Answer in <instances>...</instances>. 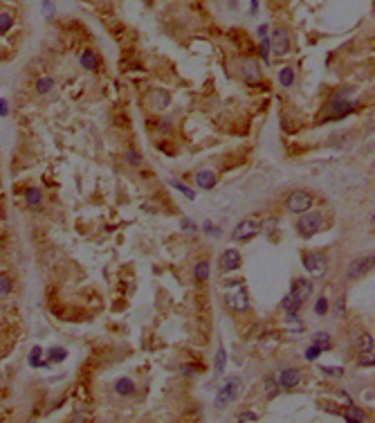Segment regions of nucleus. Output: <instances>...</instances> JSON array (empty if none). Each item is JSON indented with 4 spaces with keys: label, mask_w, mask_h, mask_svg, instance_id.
Listing matches in <instances>:
<instances>
[{
    "label": "nucleus",
    "mask_w": 375,
    "mask_h": 423,
    "mask_svg": "<svg viewBox=\"0 0 375 423\" xmlns=\"http://www.w3.org/2000/svg\"><path fill=\"white\" fill-rule=\"evenodd\" d=\"M279 84L283 86V88H290V86L295 84V70H292V68H281V72H279Z\"/></svg>",
    "instance_id": "5701e85b"
},
{
    "label": "nucleus",
    "mask_w": 375,
    "mask_h": 423,
    "mask_svg": "<svg viewBox=\"0 0 375 423\" xmlns=\"http://www.w3.org/2000/svg\"><path fill=\"white\" fill-rule=\"evenodd\" d=\"M274 378H276L281 390H295V387L301 383V371L295 369V367H286V369H281L279 376H274Z\"/></svg>",
    "instance_id": "9d476101"
},
{
    "label": "nucleus",
    "mask_w": 375,
    "mask_h": 423,
    "mask_svg": "<svg viewBox=\"0 0 375 423\" xmlns=\"http://www.w3.org/2000/svg\"><path fill=\"white\" fill-rule=\"evenodd\" d=\"M312 203H315V198H312L310 191L296 189L288 196L286 205H288V212H292V214H303V212H308L312 207Z\"/></svg>",
    "instance_id": "7ed1b4c3"
},
{
    "label": "nucleus",
    "mask_w": 375,
    "mask_h": 423,
    "mask_svg": "<svg viewBox=\"0 0 375 423\" xmlns=\"http://www.w3.org/2000/svg\"><path fill=\"white\" fill-rule=\"evenodd\" d=\"M209 275H212V266H209V261H198V264L193 266V279L196 281H207L209 279Z\"/></svg>",
    "instance_id": "f3484780"
},
{
    "label": "nucleus",
    "mask_w": 375,
    "mask_h": 423,
    "mask_svg": "<svg viewBox=\"0 0 375 423\" xmlns=\"http://www.w3.org/2000/svg\"><path fill=\"white\" fill-rule=\"evenodd\" d=\"M290 297H295L299 304L308 302L312 297V281L306 279V277H299V279L292 281V288H290Z\"/></svg>",
    "instance_id": "1a4fd4ad"
},
{
    "label": "nucleus",
    "mask_w": 375,
    "mask_h": 423,
    "mask_svg": "<svg viewBox=\"0 0 375 423\" xmlns=\"http://www.w3.org/2000/svg\"><path fill=\"white\" fill-rule=\"evenodd\" d=\"M259 232H261L259 221L247 218V221H241L236 228L232 230V239H234V241H249V239H254Z\"/></svg>",
    "instance_id": "423d86ee"
},
{
    "label": "nucleus",
    "mask_w": 375,
    "mask_h": 423,
    "mask_svg": "<svg viewBox=\"0 0 375 423\" xmlns=\"http://www.w3.org/2000/svg\"><path fill=\"white\" fill-rule=\"evenodd\" d=\"M319 369H321L323 374H328V376H344L342 367H319Z\"/></svg>",
    "instance_id": "ea45409f"
},
{
    "label": "nucleus",
    "mask_w": 375,
    "mask_h": 423,
    "mask_svg": "<svg viewBox=\"0 0 375 423\" xmlns=\"http://www.w3.org/2000/svg\"><path fill=\"white\" fill-rule=\"evenodd\" d=\"M236 419H238V421H249V423H256V421H259V414H256V412H241Z\"/></svg>",
    "instance_id": "4c0bfd02"
},
{
    "label": "nucleus",
    "mask_w": 375,
    "mask_h": 423,
    "mask_svg": "<svg viewBox=\"0 0 375 423\" xmlns=\"http://www.w3.org/2000/svg\"><path fill=\"white\" fill-rule=\"evenodd\" d=\"M241 264H243V257H241V252H238L236 248H229L222 252L220 257V272H234V270L241 268Z\"/></svg>",
    "instance_id": "9b49d317"
},
{
    "label": "nucleus",
    "mask_w": 375,
    "mask_h": 423,
    "mask_svg": "<svg viewBox=\"0 0 375 423\" xmlns=\"http://www.w3.org/2000/svg\"><path fill=\"white\" fill-rule=\"evenodd\" d=\"M222 367H225V349H218V356H216V371L222 374Z\"/></svg>",
    "instance_id": "58836bf2"
},
{
    "label": "nucleus",
    "mask_w": 375,
    "mask_h": 423,
    "mask_svg": "<svg viewBox=\"0 0 375 423\" xmlns=\"http://www.w3.org/2000/svg\"><path fill=\"white\" fill-rule=\"evenodd\" d=\"M326 313H328V300L319 297L317 304H315V315H326Z\"/></svg>",
    "instance_id": "72a5a7b5"
},
{
    "label": "nucleus",
    "mask_w": 375,
    "mask_h": 423,
    "mask_svg": "<svg viewBox=\"0 0 375 423\" xmlns=\"http://www.w3.org/2000/svg\"><path fill=\"white\" fill-rule=\"evenodd\" d=\"M344 419L346 421H355V423H366V412L364 410H359V407H355L353 403L350 405H346V412H344Z\"/></svg>",
    "instance_id": "dca6fc26"
},
{
    "label": "nucleus",
    "mask_w": 375,
    "mask_h": 423,
    "mask_svg": "<svg viewBox=\"0 0 375 423\" xmlns=\"http://www.w3.org/2000/svg\"><path fill=\"white\" fill-rule=\"evenodd\" d=\"M65 358H68V351H65L63 347H52V349H48V360H52V363H63Z\"/></svg>",
    "instance_id": "bb28decb"
},
{
    "label": "nucleus",
    "mask_w": 375,
    "mask_h": 423,
    "mask_svg": "<svg viewBox=\"0 0 375 423\" xmlns=\"http://www.w3.org/2000/svg\"><path fill=\"white\" fill-rule=\"evenodd\" d=\"M281 308L286 313H299V308H301V304L295 300V297H290V295H286L283 300H281Z\"/></svg>",
    "instance_id": "a878e982"
},
{
    "label": "nucleus",
    "mask_w": 375,
    "mask_h": 423,
    "mask_svg": "<svg viewBox=\"0 0 375 423\" xmlns=\"http://www.w3.org/2000/svg\"><path fill=\"white\" fill-rule=\"evenodd\" d=\"M238 392H241V381H238V378H227V383L218 390L216 407H227L229 403L238 396Z\"/></svg>",
    "instance_id": "39448f33"
},
{
    "label": "nucleus",
    "mask_w": 375,
    "mask_h": 423,
    "mask_svg": "<svg viewBox=\"0 0 375 423\" xmlns=\"http://www.w3.org/2000/svg\"><path fill=\"white\" fill-rule=\"evenodd\" d=\"M115 392L119 396H133V394H135V383H133L131 378H119V381L115 383Z\"/></svg>",
    "instance_id": "a211bd4d"
},
{
    "label": "nucleus",
    "mask_w": 375,
    "mask_h": 423,
    "mask_svg": "<svg viewBox=\"0 0 375 423\" xmlns=\"http://www.w3.org/2000/svg\"><path fill=\"white\" fill-rule=\"evenodd\" d=\"M269 48H272L274 54H279V57H283V54L290 50V36H288V32L283 27H276L274 32H272V36H269Z\"/></svg>",
    "instance_id": "6e6552de"
},
{
    "label": "nucleus",
    "mask_w": 375,
    "mask_h": 423,
    "mask_svg": "<svg viewBox=\"0 0 375 423\" xmlns=\"http://www.w3.org/2000/svg\"><path fill=\"white\" fill-rule=\"evenodd\" d=\"M180 225H182V230H185L187 234H193V232H196V225H193L189 218H182V223H180Z\"/></svg>",
    "instance_id": "79ce46f5"
},
{
    "label": "nucleus",
    "mask_w": 375,
    "mask_h": 423,
    "mask_svg": "<svg viewBox=\"0 0 375 423\" xmlns=\"http://www.w3.org/2000/svg\"><path fill=\"white\" fill-rule=\"evenodd\" d=\"M259 34H261V38H263V43H261V57H263L265 63H269V36H268V25H261V27H259Z\"/></svg>",
    "instance_id": "4be33fe9"
},
{
    "label": "nucleus",
    "mask_w": 375,
    "mask_h": 423,
    "mask_svg": "<svg viewBox=\"0 0 375 423\" xmlns=\"http://www.w3.org/2000/svg\"><path fill=\"white\" fill-rule=\"evenodd\" d=\"M202 232H205V234H212V237H220L222 230L218 228V225H214L212 221H205V223H202Z\"/></svg>",
    "instance_id": "2f4dec72"
},
{
    "label": "nucleus",
    "mask_w": 375,
    "mask_h": 423,
    "mask_svg": "<svg viewBox=\"0 0 375 423\" xmlns=\"http://www.w3.org/2000/svg\"><path fill=\"white\" fill-rule=\"evenodd\" d=\"M330 335L326 333V331H319V333L312 335V344H317V347H321V349H330Z\"/></svg>",
    "instance_id": "c85d7f7f"
},
{
    "label": "nucleus",
    "mask_w": 375,
    "mask_h": 423,
    "mask_svg": "<svg viewBox=\"0 0 375 423\" xmlns=\"http://www.w3.org/2000/svg\"><path fill=\"white\" fill-rule=\"evenodd\" d=\"M337 396H339V401H342L344 405H350V403H353V398H350L346 392H337Z\"/></svg>",
    "instance_id": "37998d69"
},
{
    "label": "nucleus",
    "mask_w": 375,
    "mask_h": 423,
    "mask_svg": "<svg viewBox=\"0 0 375 423\" xmlns=\"http://www.w3.org/2000/svg\"><path fill=\"white\" fill-rule=\"evenodd\" d=\"M353 111H355L353 104H348V101L344 99V95H339V97H335V101L330 104V115L326 117V122H333V120H342V117L350 115Z\"/></svg>",
    "instance_id": "f8f14e48"
},
{
    "label": "nucleus",
    "mask_w": 375,
    "mask_h": 423,
    "mask_svg": "<svg viewBox=\"0 0 375 423\" xmlns=\"http://www.w3.org/2000/svg\"><path fill=\"white\" fill-rule=\"evenodd\" d=\"M263 392H265V396H268V398L279 396L281 387H279V383H276L274 376H268V378H263Z\"/></svg>",
    "instance_id": "412c9836"
},
{
    "label": "nucleus",
    "mask_w": 375,
    "mask_h": 423,
    "mask_svg": "<svg viewBox=\"0 0 375 423\" xmlns=\"http://www.w3.org/2000/svg\"><path fill=\"white\" fill-rule=\"evenodd\" d=\"M0 115H2V117L7 115V104H5V101H0Z\"/></svg>",
    "instance_id": "a18cd8bd"
},
{
    "label": "nucleus",
    "mask_w": 375,
    "mask_h": 423,
    "mask_svg": "<svg viewBox=\"0 0 375 423\" xmlns=\"http://www.w3.org/2000/svg\"><path fill=\"white\" fill-rule=\"evenodd\" d=\"M43 11H45L48 16H52V14H54V5L50 2V0H45V2H43Z\"/></svg>",
    "instance_id": "c03bdc74"
},
{
    "label": "nucleus",
    "mask_w": 375,
    "mask_h": 423,
    "mask_svg": "<svg viewBox=\"0 0 375 423\" xmlns=\"http://www.w3.org/2000/svg\"><path fill=\"white\" fill-rule=\"evenodd\" d=\"M357 351L359 354H364V351H373V338L371 335H359V340H357Z\"/></svg>",
    "instance_id": "c756f323"
},
{
    "label": "nucleus",
    "mask_w": 375,
    "mask_h": 423,
    "mask_svg": "<svg viewBox=\"0 0 375 423\" xmlns=\"http://www.w3.org/2000/svg\"><path fill=\"white\" fill-rule=\"evenodd\" d=\"M36 90H38V95H48V92H52L54 90V79L52 77H41V79L36 81Z\"/></svg>",
    "instance_id": "b1692460"
},
{
    "label": "nucleus",
    "mask_w": 375,
    "mask_h": 423,
    "mask_svg": "<svg viewBox=\"0 0 375 423\" xmlns=\"http://www.w3.org/2000/svg\"><path fill=\"white\" fill-rule=\"evenodd\" d=\"M286 329H288V331H292V333H303L306 324H303V320L299 317V313H288V317H286Z\"/></svg>",
    "instance_id": "2eb2a0df"
},
{
    "label": "nucleus",
    "mask_w": 375,
    "mask_h": 423,
    "mask_svg": "<svg viewBox=\"0 0 375 423\" xmlns=\"http://www.w3.org/2000/svg\"><path fill=\"white\" fill-rule=\"evenodd\" d=\"M243 79L247 81V84H259L261 81V68L254 59H247L243 63Z\"/></svg>",
    "instance_id": "ddd939ff"
},
{
    "label": "nucleus",
    "mask_w": 375,
    "mask_h": 423,
    "mask_svg": "<svg viewBox=\"0 0 375 423\" xmlns=\"http://www.w3.org/2000/svg\"><path fill=\"white\" fill-rule=\"evenodd\" d=\"M153 104H155V108L158 111H164V108H169V104H171V95H169V90H155L153 92Z\"/></svg>",
    "instance_id": "6ab92c4d"
},
{
    "label": "nucleus",
    "mask_w": 375,
    "mask_h": 423,
    "mask_svg": "<svg viewBox=\"0 0 375 423\" xmlns=\"http://www.w3.org/2000/svg\"><path fill=\"white\" fill-rule=\"evenodd\" d=\"M225 302L227 306L236 313H245L249 308V297H247V288L241 279L238 281H229L225 286Z\"/></svg>",
    "instance_id": "f257e3e1"
},
{
    "label": "nucleus",
    "mask_w": 375,
    "mask_h": 423,
    "mask_svg": "<svg viewBox=\"0 0 375 423\" xmlns=\"http://www.w3.org/2000/svg\"><path fill=\"white\" fill-rule=\"evenodd\" d=\"M321 351H323L321 347H317V344H312L310 349L306 351V358H308V360H317L319 356H321Z\"/></svg>",
    "instance_id": "e433bc0d"
},
{
    "label": "nucleus",
    "mask_w": 375,
    "mask_h": 423,
    "mask_svg": "<svg viewBox=\"0 0 375 423\" xmlns=\"http://www.w3.org/2000/svg\"><path fill=\"white\" fill-rule=\"evenodd\" d=\"M196 185L200 187V189H205V191L214 189V187H216V174H214V171H209V169L198 171V174H196Z\"/></svg>",
    "instance_id": "4468645a"
},
{
    "label": "nucleus",
    "mask_w": 375,
    "mask_h": 423,
    "mask_svg": "<svg viewBox=\"0 0 375 423\" xmlns=\"http://www.w3.org/2000/svg\"><path fill=\"white\" fill-rule=\"evenodd\" d=\"M303 268L315 277H323L328 270V259L321 252H306L303 254Z\"/></svg>",
    "instance_id": "20e7f679"
},
{
    "label": "nucleus",
    "mask_w": 375,
    "mask_h": 423,
    "mask_svg": "<svg viewBox=\"0 0 375 423\" xmlns=\"http://www.w3.org/2000/svg\"><path fill=\"white\" fill-rule=\"evenodd\" d=\"M323 225V214L321 212H303V216L296 221V232L303 239H310L312 234H317Z\"/></svg>",
    "instance_id": "f03ea898"
},
{
    "label": "nucleus",
    "mask_w": 375,
    "mask_h": 423,
    "mask_svg": "<svg viewBox=\"0 0 375 423\" xmlns=\"http://www.w3.org/2000/svg\"><path fill=\"white\" fill-rule=\"evenodd\" d=\"M11 25H14L11 14H0V34H7L11 30Z\"/></svg>",
    "instance_id": "7c9ffc66"
},
{
    "label": "nucleus",
    "mask_w": 375,
    "mask_h": 423,
    "mask_svg": "<svg viewBox=\"0 0 375 423\" xmlns=\"http://www.w3.org/2000/svg\"><path fill=\"white\" fill-rule=\"evenodd\" d=\"M139 160H142V158H139V153H135V151H128V153H126V162L133 164V167H137Z\"/></svg>",
    "instance_id": "a19ab883"
},
{
    "label": "nucleus",
    "mask_w": 375,
    "mask_h": 423,
    "mask_svg": "<svg viewBox=\"0 0 375 423\" xmlns=\"http://www.w3.org/2000/svg\"><path fill=\"white\" fill-rule=\"evenodd\" d=\"M369 270H373V254H366V257H357L348 264V279H359V277L369 275Z\"/></svg>",
    "instance_id": "0eeeda50"
},
{
    "label": "nucleus",
    "mask_w": 375,
    "mask_h": 423,
    "mask_svg": "<svg viewBox=\"0 0 375 423\" xmlns=\"http://www.w3.org/2000/svg\"><path fill=\"white\" fill-rule=\"evenodd\" d=\"M11 279L7 275H0V295H9L11 293Z\"/></svg>",
    "instance_id": "473e14b6"
},
{
    "label": "nucleus",
    "mask_w": 375,
    "mask_h": 423,
    "mask_svg": "<svg viewBox=\"0 0 375 423\" xmlns=\"http://www.w3.org/2000/svg\"><path fill=\"white\" fill-rule=\"evenodd\" d=\"M41 198H43V194H41V189H36V187H29V189L25 191V201H27V205H32V207L41 205Z\"/></svg>",
    "instance_id": "393cba45"
},
{
    "label": "nucleus",
    "mask_w": 375,
    "mask_h": 423,
    "mask_svg": "<svg viewBox=\"0 0 375 423\" xmlns=\"http://www.w3.org/2000/svg\"><path fill=\"white\" fill-rule=\"evenodd\" d=\"M79 63H81V68H85V70H97L99 59H97V54L92 52V50H85V52L79 57Z\"/></svg>",
    "instance_id": "aec40b11"
},
{
    "label": "nucleus",
    "mask_w": 375,
    "mask_h": 423,
    "mask_svg": "<svg viewBox=\"0 0 375 423\" xmlns=\"http://www.w3.org/2000/svg\"><path fill=\"white\" fill-rule=\"evenodd\" d=\"M171 187H173V189H178L180 194H185L187 198H189V201H193V198H196V191L191 189V187H187V185H182V182H180V180H171Z\"/></svg>",
    "instance_id": "cd10ccee"
},
{
    "label": "nucleus",
    "mask_w": 375,
    "mask_h": 423,
    "mask_svg": "<svg viewBox=\"0 0 375 423\" xmlns=\"http://www.w3.org/2000/svg\"><path fill=\"white\" fill-rule=\"evenodd\" d=\"M359 365L362 367H373V351H364V354H359Z\"/></svg>",
    "instance_id": "c9c22d12"
},
{
    "label": "nucleus",
    "mask_w": 375,
    "mask_h": 423,
    "mask_svg": "<svg viewBox=\"0 0 375 423\" xmlns=\"http://www.w3.org/2000/svg\"><path fill=\"white\" fill-rule=\"evenodd\" d=\"M41 347H34L32 349V356H29V365L32 367H43V363H41Z\"/></svg>",
    "instance_id": "f704fd0d"
}]
</instances>
